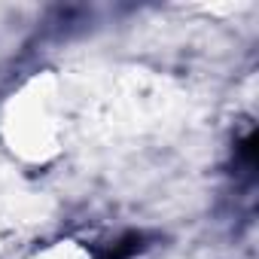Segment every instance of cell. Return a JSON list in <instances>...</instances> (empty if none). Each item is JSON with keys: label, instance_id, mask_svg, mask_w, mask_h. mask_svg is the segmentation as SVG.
<instances>
[{"label": "cell", "instance_id": "obj_2", "mask_svg": "<svg viewBox=\"0 0 259 259\" xmlns=\"http://www.w3.org/2000/svg\"><path fill=\"white\" fill-rule=\"evenodd\" d=\"M34 259H89V256H85V250H79L73 244H58V247H49L46 253H40Z\"/></svg>", "mask_w": 259, "mask_h": 259}, {"label": "cell", "instance_id": "obj_1", "mask_svg": "<svg viewBox=\"0 0 259 259\" xmlns=\"http://www.w3.org/2000/svg\"><path fill=\"white\" fill-rule=\"evenodd\" d=\"M4 138L13 153L28 162H49L64 150L70 116H67V89L55 73L31 76L4 110Z\"/></svg>", "mask_w": 259, "mask_h": 259}]
</instances>
